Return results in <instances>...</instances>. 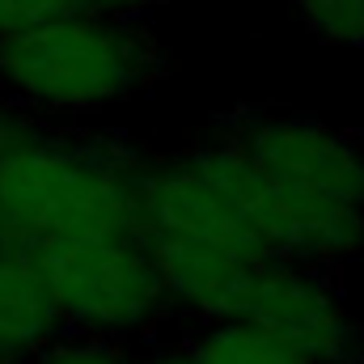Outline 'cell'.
<instances>
[{
  "instance_id": "obj_1",
  "label": "cell",
  "mask_w": 364,
  "mask_h": 364,
  "mask_svg": "<svg viewBox=\"0 0 364 364\" xmlns=\"http://www.w3.org/2000/svg\"><path fill=\"white\" fill-rule=\"evenodd\" d=\"M140 246L157 267L166 301L203 322L229 314L242 284L279 255L267 186L225 132L149 161Z\"/></svg>"
},
{
  "instance_id": "obj_2",
  "label": "cell",
  "mask_w": 364,
  "mask_h": 364,
  "mask_svg": "<svg viewBox=\"0 0 364 364\" xmlns=\"http://www.w3.org/2000/svg\"><path fill=\"white\" fill-rule=\"evenodd\" d=\"M144 170L149 161L114 136L30 119L0 149V237L30 250L140 237Z\"/></svg>"
},
{
  "instance_id": "obj_3",
  "label": "cell",
  "mask_w": 364,
  "mask_h": 364,
  "mask_svg": "<svg viewBox=\"0 0 364 364\" xmlns=\"http://www.w3.org/2000/svg\"><path fill=\"white\" fill-rule=\"evenodd\" d=\"M267 186L279 259L335 267L364 250V140L352 132L242 114L225 132Z\"/></svg>"
},
{
  "instance_id": "obj_4",
  "label": "cell",
  "mask_w": 364,
  "mask_h": 364,
  "mask_svg": "<svg viewBox=\"0 0 364 364\" xmlns=\"http://www.w3.org/2000/svg\"><path fill=\"white\" fill-rule=\"evenodd\" d=\"M157 68V38L136 17L97 9L0 43V90L26 110H102L153 90Z\"/></svg>"
},
{
  "instance_id": "obj_5",
  "label": "cell",
  "mask_w": 364,
  "mask_h": 364,
  "mask_svg": "<svg viewBox=\"0 0 364 364\" xmlns=\"http://www.w3.org/2000/svg\"><path fill=\"white\" fill-rule=\"evenodd\" d=\"M51 279L64 331L90 339H136L170 309L157 267L140 237H97L60 250H38Z\"/></svg>"
},
{
  "instance_id": "obj_6",
  "label": "cell",
  "mask_w": 364,
  "mask_h": 364,
  "mask_svg": "<svg viewBox=\"0 0 364 364\" xmlns=\"http://www.w3.org/2000/svg\"><path fill=\"white\" fill-rule=\"evenodd\" d=\"M229 314L263 326L305 364H364V331L326 267L275 255L242 284Z\"/></svg>"
},
{
  "instance_id": "obj_7",
  "label": "cell",
  "mask_w": 364,
  "mask_h": 364,
  "mask_svg": "<svg viewBox=\"0 0 364 364\" xmlns=\"http://www.w3.org/2000/svg\"><path fill=\"white\" fill-rule=\"evenodd\" d=\"M55 335H64V318L43 255L0 237V356L21 364L43 352Z\"/></svg>"
},
{
  "instance_id": "obj_8",
  "label": "cell",
  "mask_w": 364,
  "mask_h": 364,
  "mask_svg": "<svg viewBox=\"0 0 364 364\" xmlns=\"http://www.w3.org/2000/svg\"><path fill=\"white\" fill-rule=\"evenodd\" d=\"M182 352L191 364H305L292 348H284L263 326L233 318V314L208 318Z\"/></svg>"
},
{
  "instance_id": "obj_9",
  "label": "cell",
  "mask_w": 364,
  "mask_h": 364,
  "mask_svg": "<svg viewBox=\"0 0 364 364\" xmlns=\"http://www.w3.org/2000/svg\"><path fill=\"white\" fill-rule=\"evenodd\" d=\"M301 21L339 47H364V0H296Z\"/></svg>"
},
{
  "instance_id": "obj_10",
  "label": "cell",
  "mask_w": 364,
  "mask_h": 364,
  "mask_svg": "<svg viewBox=\"0 0 364 364\" xmlns=\"http://www.w3.org/2000/svg\"><path fill=\"white\" fill-rule=\"evenodd\" d=\"M85 13V0H0V43Z\"/></svg>"
},
{
  "instance_id": "obj_11",
  "label": "cell",
  "mask_w": 364,
  "mask_h": 364,
  "mask_svg": "<svg viewBox=\"0 0 364 364\" xmlns=\"http://www.w3.org/2000/svg\"><path fill=\"white\" fill-rule=\"evenodd\" d=\"M21 364H132V360H127V352H123L119 343H110V339H90V335L64 331V335H55L43 352H34L30 360H21Z\"/></svg>"
},
{
  "instance_id": "obj_12",
  "label": "cell",
  "mask_w": 364,
  "mask_h": 364,
  "mask_svg": "<svg viewBox=\"0 0 364 364\" xmlns=\"http://www.w3.org/2000/svg\"><path fill=\"white\" fill-rule=\"evenodd\" d=\"M30 119H34V110L17 106L9 93L0 90V149H4V144H9V140H13V136L26 127V123H30Z\"/></svg>"
},
{
  "instance_id": "obj_13",
  "label": "cell",
  "mask_w": 364,
  "mask_h": 364,
  "mask_svg": "<svg viewBox=\"0 0 364 364\" xmlns=\"http://www.w3.org/2000/svg\"><path fill=\"white\" fill-rule=\"evenodd\" d=\"M161 0H85V9H97V13H114V17H140L149 9H157Z\"/></svg>"
},
{
  "instance_id": "obj_14",
  "label": "cell",
  "mask_w": 364,
  "mask_h": 364,
  "mask_svg": "<svg viewBox=\"0 0 364 364\" xmlns=\"http://www.w3.org/2000/svg\"><path fill=\"white\" fill-rule=\"evenodd\" d=\"M132 364H191V360H186L182 348H166V352H149V356H140V360H132Z\"/></svg>"
},
{
  "instance_id": "obj_15",
  "label": "cell",
  "mask_w": 364,
  "mask_h": 364,
  "mask_svg": "<svg viewBox=\"0 0 364 364\" xmlns=\"http://www.w3.org/2000/svg\"><path fill=\"white\" fill-rule=\"evenodd\" d=\"M0 364H9V360H4V356H0Z\"/></svg>"
}]
</instances>
